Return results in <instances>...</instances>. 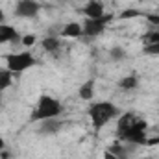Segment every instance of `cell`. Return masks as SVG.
I'll return each mask as SVG.
<instances>
[{
    "instance_id": "1",
    "label": "cell",
    "mask_w": 159,
    "mask_h": 159,
    "mask_svg": "<svg viewBox=\"0 0 159 159\" xmlns=\"http://www.w3.org/2000/svg\"><path fill=\"white\" fill-rule=\"evenodd\" d=\"M63 107H61V102L50 94H41L37 98V104L30 115V120L32 122H43V120L48 119H57L61 115Z\"/></svg>"
},
{
    "instance_id": "2",
    "label": "cell",
    "mask_w": 159,
    "mask_h": 159,
    "mask_svg": "<svg viewBox=\"0 0 159 159\" xmlns=\"http://www.w3.org/2000/svg\"><path fill=\"white\" fill-rule=\"evenodd\" d=\"M87 115H89L91 124H93L94 129H102L107 122H111L119 115V107L113 102H107V100H104V102H93L89 106V109H87Z\"/></svg>"
},
{
    "instance_id": "3",
    "label": "cell",
    "mask_w": 159,
    "mask_h": 159,
    "mask_svg": "<svg viewBox=\"0 0 159 159\" xmlns=\"http://www.w3.org/2000/svg\"><path fill=\"white\" fill-rule=\"evenodd\" d=\"M4 61H6V69L11 70L13 74H22L28 69H32V67L37 65V59H35V56L30 50L9 52V54L4 56Z\"/></svg>"
},
{
    "instance_id": "4",
    "label": "cell",
    "mask_w": 159,
    "mask_h": 159,
    "mask_svg": "<svg viewBox=\"0 0 159 159\" xmlns=\"http://www.w3.org/2000/svg\"><path fill=\"white\" fill-rule=\"evenodd\" d=\"M146 129H148V122L144 119H135L133 124L124 131L120 133L119 139L122 143H128V144H133V146H146Z\"/></svg>"
},
{
    "instance_id": "5",
    "label": "cell",
    "mask_w": 159,
    "mask_h": 159,
    "mask_svg": "<svg viewBox=\"0 0 159 159\" xmlns=\"http://www.w3.org/2000/svg\"><path fill=\"white\" fill-rule=\"evenodd\" d=\"M41 11V4L37 0H19L15 6V17L20 19H35Z\"/></svg>"
},
{
    "instance_id": "6",
    "label": "cell",
    "mask_w": 159,
    "mask_h": 159,
    "mask_svg": "<svg viewBox=\"0 0 159 159\" xmlns=\"http://www.w3.org/2000/svg\"><path fill=\"white\" fill-rule=\"evenodd\" d=\"M106 26L102 22V19H85L81 22V28H83V37H89V39H96L100 37L104 32H106Z\"/></svg>"
},
{
    "instance_id": "7",
    "label": "cell",
    "mask_w": 159,
    "mask_h": 159,
    "mask_svg": "<svg viewBox=\"0 0 159 159\" xmlns=\"http://www.w3.org/2000/svg\"><path fill=\"white\" fill-rule=\"evenodd\" d=\"M81 13L85 15V19H100L102 15H106L104 4H102L100 0H89V2L81 7Z\"/></svg>"
},
{
    "instance_id": "8",
    "label": "cell",
    "mask_w": 159,
    "mask_h": 159,
    "mask_svg": "<svg viewBox=\"0 0 159 159\" xmlns=\"http://www.w3.org/2000/svg\"><path fill=\"white\" fill-rule=\"evenodd\" d=\"M59 35H61V37H65V39H81V37H83L81 22H76V20L67 22V24L59 30Z\"/></svg>"
},
{
    "instance_id": "9",
    "label": "cell",
    "mask_w": 159,
    "mask_h": 159,
    "mask_svg": "<svg viewBox=\"0 0 159 159\" xmlns=\"http://www.w3.org/2000/svg\"><path fill=\"white\" fill-rule=\"evenodd\" d=\"M19 32L11 26V24H0V44H6V43H20Z\"/></svg>"
},
{
    "instance_id": "10",
    "label": "cell",
    "mask_w": 159,
    "mask_h": 159,
    "mask_svg": "<svg viewBox=\"0 0 159 159\" xmlns=\"http://www.w3.org/2000/svg\"><path fill=\"white\" fill-rule=\"evenodd\" d=\"M61 128H63V122H59L57 119H48V120L39 122V133L41 135H56Z\"/></svg>"
},
{
    "instance_id": "11",
    "label": "cell",
    "mask_w": 159,
    "mask_h": 159,
    "mask_svg": "<svg viewBox=\"0 0 159 159\" xmlns=\"http://www.w3.org/2000/svg\"><path fill=\"white\" fill-rule=\"evenodd\" d=\"M78 94L81 100H85V102H91L93 98H94V80H85L81 85H80L78 89Z\"/></svg>"
},
{
    "instance_id": "12",
    "label": "cell",
    "mask_w": 159,
    "mask_h": 159,
    "mask_svg": "<svg viewBox=\"0 0 159 159\" xmlns=\"http://www.w3.org/2000/svg\"><path fill=\"white\" fill-rule=\"evenodd\" d=\"M41 46H43V50H44V52H48V54L57 52V50H59V46H61L59 35H46L44 39L41 41Z\"/></svg>"
},
{
    "instance_id": "13",
    "label": "cell",
    "mask_w": 159,
    "mask_h": 159,
    "mask_svg": "<svg viewBox=\"0 0 159 159\" xmlns=\"http://www.w3.org/2000/svg\"><path fill=\"white\" fill-rule=\"evenodd\" d=\"M137 119L133 113H124V115H120L119 122H117V137H119L120 133H124L131 124H133V120Z\"/></svg>"
},
{
    "instance_id": "14",
    "label": "cell",
    "mask_w": 159,
    "mask_h": 159,
    "mask_svg": "<svg viewBox=\"0 0 159 159\" xmlns=\"http://www.w3.org/2000/svg\"><path fill=\"white\" fill-rule=\"evenodd\" d=\"M137 85H139V78L135 74H128L119 80V87L124 91H133V89H137Z\"/></svg>"
},
{
    "instance_id": "15",
    "label": "cell",
    "mask_w": 159,
    "mask_h": 159,
    "mask_svg": "<svg viewBox=\"0 0 159 159\" xmlns=\"http://www.w3.org/2000/svg\"><path fill=\"white\" fill-rule=\"evenodd\" d=\"M13 85V72L7 69H0V93Z\"/></svg>"
},
{
    "instance_id": "16",
    "label": "cell",
    "mask_w": 159,
    "mask_h": 159,
    "mask_svg": "<svg viewBox=\"0 0 159 159\" xmlns=\"http://www.w3.org/2000/svg\"><path fill=\"white\" fill-rule=\"evenodd\" d=\"M139 17H146V13L137 9V7H128V9H124L119 15L120 20H131V19H139Z\"/></svg>"
},
{
    "instance_id": "17",
    "label": "cell",
    "mask_w": 159,
    "mask_h": 159,
    "mask_svg": "<svg viewBox=\"0 0 159 159\" xmlns=\"http://www.w3.org/2000/svg\"><path fill=\"white\" fill-rule=\"evenodd\" d=\"M107 150H109L111 154L119 156L120 159H128V150H126V146H124V143H122V141H119V143H113Z\"/></svg>"
},
{
    "instance_id": "18",
    "label": "cell",
    "mask_w": 159,
    "mask_h": 159,
    "mask_svg": "<svg viewBox=\"0 0 159 159\" xmlns=\"http://www.w3.org/2000/svg\"><path fill=\"white\" fill-rule=\"evenodd\" d=\"M109 59L111 61H124L126 59V50L122 46H113L109 50Z\"/></svg>"
},
{
    "instance_id": "19",
    "label": "cell",
    "mask_w": 159,
    "mask_h": 159,
    "mask_svg": "<svg viewBox=\"0 0 159 159\" xmlns=\"http://www.w3.org/2000/svg\"><path fill=\"white\" fill-rule=\"evenodd\" d=\"M35 43H37V35H35V34H26V35L20 37V44H22L24 48H32Z\"/></svg>"
},
{
    "instance_id": "20",
    "label": "cell",
    "mask_w": 159,
    "mask_h": 159,
    "mask_svg": "<svg viewBox=\"0 0 159 159\" xmlns=\"http://www.w3.org/2000/svg\"><path fill=\"white\" fill-rule=\"evenodd\" d=\"M143 54L144 56H159V43H150L143 46Z\"/></svg>"
},
{
    "instance_id": "21",
    "label": "cell",
    "mask_w": 159,
    "mask_h": 159,
    "mask_svg": "<svg viewBox=\"0 0 159 159\" xmlns=\"http://www.w3.org/2000/svg\"><path fill=\"white\" fill-rule=\"evenodd\" d=\"M144 44H150V43H159V30H150L143 35Z\"/></svg>"
},
{
    "instance_id": "22",
    "label": "cell",
    "mask_w": 159,
    "mask_h": 159,
    "mask_svg": "<svg viewBox=\"0 0 159 159\" xmlns=\"http://www.w3.org/2000/svg\"><path fill=\"white\" fill-rule=\"evenodd\" d=\"M144 19L148 20V24H152V26H159V13H146Z\"/></svg>"
},
{
    "instance_id": "23",
    "label": "cell",
    "mask_w": 159,
    "mask_h": 159,
    "mask_svg": "<svg viewBox=\"0 0 159 159\" xmlns=\"http://www.w3.org/2000/svg\"><path fill=\"white\" fill-rule=\"evenodd\" d=\"M154 144H159V137H148L146 139V146H154Z\"/></svg>"
},
{
    "instance_id": "24",
    "label": "cell",
    "mask_w": 159,
    "mask_h": 159,
    "mask_svg": "<svg viewBox=\"0 0 159 159\" xmlns=\"http://www.w3.org/2000/svg\"><path fill=\"white\" fill-rule=\"evenodd\" d=\"M104 159H120V157L115 156V154H111L109 150H106V152H104Z\"/></svg>"
},
{
    "instance_id": "25",
    "label": "cell",
    "mask_w": 159,
    "mask_h": 159,
    "mask_svg": "<svg viewBox=\"0 0 159 159\" xmlns=\"http://www.w3.org/2000/svg\"><path fill=\"white\" fill-rule=\"evenodd\" d=\"M11 157V154L7 152V150H2V154H0V159H9Z\"/></svg>"
},
{
    "instance_id": "26",
    "label": "cell",
    "mask_w": 159,
    "mask_h": 159,
    "mask_svg": "<svg viewBox=\"0 0 159 159\" xmlns=\"http://www.w3.org/2000/svg\"><path fill=\"white\" fill-rule=\"evenodd\" d=\"M2 150H6V141H4V137L0 135V152H2Z\"/></svg>"
},
{
    "instance_id": "27",
    "label": "cell",
    "mask_w": 159,
    "mask_h": 159,
    "mask_svg": "<svg viewBox=\"0 0 159 159\" xmlns=\"http://www.w3.org/2000/svg\"><path fill=\"white\" fill-rule=\"evenodd\" d=\"M4 19H6V17H4V11H2V7H0V24H4Z\"/></svg>"
},
{
    "instance_id": "28",
    "label": "cell",
    "mask_w": 159,
    "mask_h": 159,
    "mask_svg": "<svg viewBox=\"0 0 159 159\" xmlns=\"http://www.w3.org/2000/svg\"><path fill=\"white\" fill-rule=\"evenodd\" d=\"M61 2H63V0H61ZM65 2H67V0H65Z\"/></svg>"
},
{
    "instance_id": "29",
    "label": "cell",
    "mask_w": 159,
    "mask_h": 159,
    "mask_svg": "<svg viewBox=\"0 0 159 159\" xmlns=\"http://www.w3.org/2000/svg\"><path fill=\"white\" fill-rule=\"evenodd\" d=\"M157 2H159V0H157Z\"/></svg>"
}]
</instances>
